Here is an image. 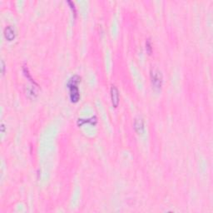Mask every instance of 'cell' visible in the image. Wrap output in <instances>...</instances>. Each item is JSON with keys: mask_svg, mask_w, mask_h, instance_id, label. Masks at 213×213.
Masks as SVG:
<instances>
[{"mask_svg": "<svg viewBox=\"0 0 213 213\" xmlns=\"http://www.w3.org/2000/svg\"><path fill=\"white\" fill-rule=\"evenodd\" d=\"M81 83V77L74 75L68 79L67 83V88L69 89L70 100L73 103H76L80 100V92L78 84Z\"/></svg>", "mask_w": 213, "mask_h": 213, "instance_id": "obj_1", "label": "cell"}, {"mask_svg": "<svg viewBox=\"0 0 213 213\" xmlns=\"http://www.w3.org/2000/svg\"><path fill=\"white\" fill-rule=\"evenodd\" d=\"M151 81L153 88L156 90H160L163 85V74L161 71L157 68L151 70Z\"/></svg>", "mask_w": 213, "mask_h": 213, "instance_id": "obj_2", "label": "cell"}, {"mask_svg": "<svg viewBox=\"0 0 213 213\" xmlns=\"http://www.w3.org/2000/svg\"><path fill=\"white\" fill-rule=\"evenodd\" d=\"M119 91L115 85H112L111 87V100H112V104L113 107H117L119 105Z\"/></svg>", "mask_w": 213, "mask_h": 213, "instance_id": "obj_3", "label": "cell"}, {"mask_svg": "<svg viewBox=\"0 0 213 213\" xmlns=\"http://www.w3.org/2000/svg\"><path fill=\"white\" fill-rule=\"evenodd\" d=\"M144 120L142 117H137L134 120L133 123V128L134 131L136 132L137 134H142L144 133Z\"/></svg>", "mask_w": 213, "mask_h": 213, "instance_id": "obj_4", "label": "cell"}, {"mask_svg": "<svg viewBox=\"0 0 213 213\" xmlns=\"http://www.w3.org/2000/svg\"><path fill=\"white\" fill-rule=\"evenodd\" d=\"M3 34H4V37L8 41L11 42L14 40L15 37H16V32H15V29L13 26H10L8 25L4 28V31H3Z\"/></svg>", "mask_w": 213, "mask_h": 213, "instance_id": "obj_5", "label": "cell"}, {"mask_svg": "<svg viewBox=\"0 0 213 213\" xmlns=\"http://www.w3.org/2000/svg\"><path fill=\"white\" fill-rule=\"evenodd\" d=\"M97 123H98V120H97L96 117H92L90 118H88V119H78L77 121V125L82 126L85 123H90L92 125H96Z\"/></svg>", "mask_w": 213, "mask_h": 213, "instance_id": "obj_6", "label": "cell"}, {"mask_svg": "<svg viewBox=\"0 0 213 213\" xmlns=\"http://www.w3.org/2000/svg\"><path fill=\"white\" fill-rule=\"evenodd\" d=\"M23 71H24V75L26 76V77L28 78V79H29V81L31 82L32 83H33L34 85L37 86V84L36 83H35V81L32 78V77H31V74H30L29 71H28V68L27 67L26 65H24V67H23Z\"/></svg>", "mask_w": 213, "mask_h": 213, "instance_id": "obj_7", "label": "cell"}, {"mask_svg": "<svg viewBox=\"0 0 213 213\" xmlns=\"http://www.w3.org/2000/svg\"><path fill=\"white\" fill-rule=\"evenodd\" d=\"M146 53H148L149 55H151L152 53V42L150 38H147L146 40Z\"/></svg>", "mask_w": 213, "mask_h": 213, "instance_id": "obj_8", "label": "cell"}, {"mask_svg": "<svg viewBox=\"0 0 213 213\" xmlns=\"http://www.w3.org/2000/svg\"><path fill=\"white\" fill-rule=\"evenodd\" d=\"M67 3L69 4L70 8L72 9V13H74V16L76 17V13H77V9H76V7H75V3L72 2V1H67Z\"/></svg>", "mask_w": 213, "mask_h": 213, "instance_id": "obj_9", "label": "cell"}, {"mask_svg": "<svg viewBox=\"0 0 213 213\" xmlns=\"http://www.w3.org/2000/svg\"><path fill=\"white\" fill-rule=\"evenodd\" d=\"M1 69H2V75H4L5 73V63L3 60H1Z\"/></svg>", "mask_w": 213, "mask_h": 213, "instance_id": "obj_10", "label": "cell"}, {"mask_svg": "<svg viewBox=\"0 0 213 213\" xmlns=\"http://www.w3.org/2000/svg\"><path fill=\"white\" fill-rule=\"evenodd\" d=\"M1 130H2V133H4V124L3 123H2V125H1Z\"/></svg>", "mask_w": 213, "mask_h": 213, "instance_id": "obj_11", "label": "cell"}]
</instances>
